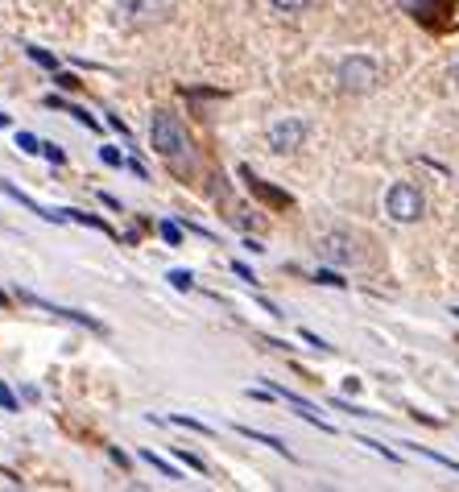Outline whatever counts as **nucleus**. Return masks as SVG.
Returning <instances> with one entry per match:
<instances>
[{
  "mask_svg": "<svg viewBox=\"0 0 459 492\" xmlns=\"http://www.w3.org/2000/svg\"><path fill=\"white\" fill-rule=\"evenodd\" d=\"M315 257H319L323 265L352 269L364 261V245H360V236L348 232V228H332V232H323L319 240H315Z\"/></svg>",
  "mask_w": 459,
  "mask_h": 492,
  "instance_id": "1",
  "label": "nucleus"
},
{
  "mask_svg": "<svg viewBox=\"0 0 459 492\" xmlns=\"http://www.w3.org/2000/svg\"><path fill=\"white\" fill-rule=\"evenodd\" d=\"M377 83H381V63L368 54H348L335 66V87L348 96H368V91H377Z\"/></svg>",
  "mask_w": 459,
  "mask_h": 492,
  "instance_id": "2",
  "label": "nucleus"
},
{
  "mask_svg": "<svg viewBox=\"0 0 459 492\" xmlns=\"http://www.w3.org/2000/svg\"><path fill=\"white\" fill-rule=\"evenodd\" d=\"M150 141H153V150H158L166 161H174V166H178L182 158H191V137H186V129L178 125L174 112H153L150 117Z\"/></svg>",
  "mask_w": 459,
  "mask_h": 492,
  "instance_id": "3",
  "label": "nucleus"
},
{
  "mask_svg": "<svg viewBox=\"0 0 459 492\" xmlns=\"http://www.w3.org/2000/svg\"><path fill=\"white\" fill-rule=\"evenodd\" d=\"M385 215H389L394 224H418V220L427 215V194L418 191L414 182H394V186L385 191Z\"/></svg>",
  "mask_w": 459,
  "mask_h": 492,
  "instance_id": "4",
  "label": "nucleus"
},
{
  "mask_svg": "<svg viewBox=\"0 0 459 492\" xmlns=\"http://www.w3.org/2000/svg\"><path fill=\"white\" fill-rule=\"evenodd\" d=\"M307 137H310V120H302V117H278L273 125L265 129V145H269V153H299L302 145H307Z\"/></svg>",
  "mask_w": 459,
  "mask_h": 492,
  "instance_id": "5",
  "label": "nucleus"
},
{
  "mask_svg": "<svg viewBox=\"0 0 459 492\" xmlns=\"http://www.w3.org/2000/svg\"><path fill=\"white\" fill-rule=\"evenodd\" d=\"M170 13V0H117V17L125 25H153Z\"/></svg>",
  "mask_w": 459,
  "mask_h": 492,
  "instance_id": "6",
  "label": "nucleus"
},
{
  "mask_svg": "<svg viewBox=\"0 0 459 492\" xmlns=\"http://www.w3.org/2000/svg\"><path fill=\"white\" fill-rule=\"evenodd\" d=\"M17 298H22V302H30V306H42V311L58 315V319H71V323H79V327H91V332H108L104 323H100V319H91V315H83V311H66V306H54V302L38 298V294H22V289H17Z\"/></svg>",
  "mask_w": 459,
  "mask_h": 492,
  "instance_id": "7",
  "label": "nucleus"
},
{
  "mask_svg": "<svg viewBox=\"0 0 459 492\" xmlns=\"http://www.w3.org/2000/svg\"><path fill=\"white\" fill-rule=\"evenodd\" d=\"M66 215H71L75 224H87V228H96V232L117 236V232H112V224H108V220H100V215H91V211H75V207H66Z\"/></svg>",
  "mask_w": 459,
  "mask_h": 492,
  "instance_id": "8",
  "label": "nucleus"
},
{
  "mask_svg": "<svg viewBox=\"0 0 459 492\" xmlns=\"http://www.w3.org/2000/svg\"><path fill=\"white\" fill-rule=\"evenodd\" d=\"M236 430H240L245 439L265 443V447H273V451H281V455H290V451H286V443H281V439H273V435H265V430H253V427H236Z\"/></svg>",
  "mask_w": 459,
  "mask_h": 492,
  "instance_id": "9",
  "label": "nucleus"
},
{
  "mask_svg": "<svg viewBox=\"0 0 459 492\" xmlns=\"http://www.w3.org/2000/svg\"><path fill=\"white\" fill-rule=\"evenodd\" d=\"M141 460L150 463L153 471H161V476H166V480H182V471H178V468H170V463L161 460V455H153V451H141Z\"/></svg>",
  "mask_w": 459,
  "mask_h": 492,
  "instance_id": "10",
  "label": "nucleus"
},
{
  "mask_svg": "<svg viewBox=\"0 0 459 492\" xmlns=\"http://www.w3.org/2000/svg\"><path fill=\"white\" fill-rule=\"evenodd\" d=\"M25 54H30V58H33V63H38V66H46L50 75H54V71H58V58H54L50 50H42V46H25Z\"/></svg>",
  "mask_w": 459,
  "mask_h": 492,
  "instance_id": "11",
  "label": "nucleus"
},
{
  "mask_svg": "<svg viewBox=\"0 0 459 492\" xmlns=\"http://www.w3.org/2000/svg\"><path fill=\"white\" fill-rule=\"evenodd\" d=\"M269 4H273L278 13H286V17H299V13H307L315 0H269Z\"/></svg>",
  "mask_w": 459,
  "mask_h": 492,
  "instance_id": "12",
  "label": "nucleus"
},
{
  "mask_svg": "<svg viewBox=\"0 0 459 492\" xmlns=\"http://www.w3.org/2000/svg\"><path fill=\"white\" fill-rule=\"evenodd\" d=\"M158 232H161V240H166V245H170V248H178V245H182V228L174 224V220H161V224H158Z\"/></svg>",
  "mask_w": 459,
  "mask_h": 492,
  "instance_id": "13",
  "label": "nucleus"
},
{
  "mask_svg": "<svg viewBox=\"0 0 459 492\" xmlns=\"http://www.w3.org/2000/svg\"><path fill=\"white\" fill-rule=\"evenodd\" d=\"M100 161H104V166H112V170H120V166H128V161H125V153H120L117 145H100Z\"/></svg>",
  "mask_w": 459,
  "mask_h": 492,
  "instance_id": "14",
  "label": "nucleus"
},
{
  "mask_svg": "<svg viewBox=\"0 0 459 492\" xmlns=\"http://www.w3.org/2000/svg\"><path fill=\"white\" fill-rule=\"evenodd\" d=\"M166 281H170L174 289H191L195 286V273H191V269H170V273H166Z\"/></svg>",
  "mask_w": 459,
  "mask_h": 492,
  "instance_id": "15",
  "label": "nucleus"
},
{
  "mask_svg": "<svg viewBox=\"0 0 459 492\" xmlns=\"http://www.w3.org/2000/svg\"><path fill=\"white\" fill-rule=\"evenodd\" d=\"M174 427H186V430H199V435H212V427L207 422H199V418H186V414H174L170 418Z\"/></svg>",
  "mask_w": 459,
  "mask_h": 492,
  "instance_id": "16",
  "label": "nucleus"
},
{
  "mask_svg": "<svg viewBox=\"0 0 459 492\" xmlns=\"http://www.w3.org/2000/svg\"><path fill=\"white\" fill-rule=\"evenodd\" d=\"M174 455H178V460L186 463V468H191V471H207V463L199 460V455H195V451H186V447H174Z\"/></svg>",
  "mask_w": 459,
  "mask_h": 492,
  "instance_id": "17",
  "label": "nucleus"
},
{
  "mask_svg": "<svg viewBox=\"0 0 459 492\" xmlns=\"http://www.w3.org/2000/svg\"><path fill=\"white\" fill-rule=\"evenodd\" d=\"M0 410H9V414H17L22 410V401H17V393H13L4 381H0Z\"/></svg>",
  "mask_w": 459,
  "mask_h": 492,
  "instance_id": "18",
  "label": "nucleus"
},
{
  "mask_svg": "<svg viewBox=\"0 0 459 492\" xmlns=\"http://www.w3.org/2000/svg\"><path fill=\"white\" fill-rule=\"evenodd\" d=\"M17 150L22 153H42V141L33 137V133H17Z\"/></svg>",
  "mask_w": 459,
  "mask_h": 492,
  "instance_id": "19",
  "label": "nucleus"
},
{
  "mask_svg": "<svg viewBox=\"0 0 459 492\" xmlns=\"http://www.w3.org/2000/svg\"><path fill=\"white\" fill-rule=\"evenodd\" d=\"M42 153H46V161H50V166H66V153L58 150L54 141H42Z\"/></svg>",
  "mask_w": 459,
  "mask_h": 492,
  "instance_id": "20",
  "label": "nucleus"
},
{
  "mask_svg": "<svg viewBox=\"0 0 459 492\" xmlns=\"http://www.w3.org/2000/svg\"><path fill=\"white\" fill-rule=\"evenodd\" d=\"M54 83L63 87V91H79V87H83L75 75H66V71H54Z\"/></svg>",
  "mask_w": 459,
  "mask_h": 492,
  "instance_id": "21",
  "label": "nucleus"
},
{
  "mask_svg": "<svg viewBox=\"0 0 459 492\" xmlns=\"http://www.w3.org/2000/svg\"><path fill=\"white\" fill-rule=\"evenodd\" d=\"M232 273H236V278H245V281H256V278H253V269H248L245 261H232Z\"/></svg>",
  "mask_w": 459,
  "mask_h": 492,
  "instance_id": "22",
  "label": "nucleus"
},
{
  "mask_svg": "<svg viewBox=\"0 0 459 492\" xmlns=\"http://www.w3.org/2000/svg\"><path fill=\"white\" fill-rule=\"evenodd\" d=\"M108 125H112V129L120 133V141H128V125H125V120H120V117H108Z\"/></svg>",
  "mask_w": 459,
  "mask_h": 492,
  "instance_id": "23",
  "label": "nucleus"
},
{
  "mask_svg": "<svg viewBox=\"0 0 459 492\" xmlns=\"http://www.w3.org/2000/svg\"><path fill=\"white\" fill-rule=\"evenodd\" d=\"M100 199H104V207H112V211H120V199H117V194H108V191H104V194H100Z\"/></svg>",
  "mask_w": 459,
  "mask_h": 492,
  "instance_id": "24",
  "label": "nucleus"
},
{
  "mask_svg": "<svg viewBox=\"0 0 459 492\" xmlns=\"http://www.w3.org/2000/svg\"><path fill=\"white\" fill-rule=\"evenodd\" d=\"M451 83H455V91H459V54L451 58Z\"/></svg>",
  "mask_w": 459,
  "mask_h": 492,
  "instance_id": "25",
  "label": "nucleus"
},
{
  "mask_svg": "<svg viewBox=\"0 0 459 492\" xmlns=\"http://www.w3.org/2000/svg\"><path fill=\"white\" fill-rule=\"evenodd\" d=\"M0 129H9V117H4V112H0Z\"/></svg>",
  "mask_w": 459,
  "mask_h": 492,
  "instance_id": "26",
  "label": "nucleus"
},
{
  "mask_svg": "<svg viewBox=\"0 0 459 492\" xmlns=\"http://www.w3.org/2000/svg\"><path fill=\"white\" fill-rule=\"evenodd\" d=\"M0 306H9V294H4V289H0Z\"/></svg>",
  "mask_w": 459,
  "mask_h": 492,
  "instance_id": "27",
  "label": "nucleus"
}]
</instances>
